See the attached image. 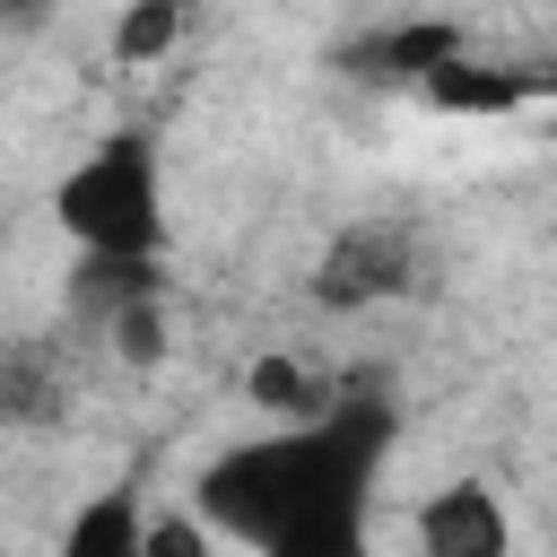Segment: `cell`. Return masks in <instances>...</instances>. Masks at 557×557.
<instances>
[{
    "instance_id": "cell-1",
    "label": "cell",
    "mask_w": 557,
    "mask_h": 557,
    "mask_svg": "<svg viewBox=\"0 0 557 557\" xmlns=\"http://www.w3.org/2000/svg\"><path fill=\"white\" fill-rule=\"evenodd\" d=\"M392 444L400 409L383 392H339L313 418L226 444L191 479V513L244 557H366Z\"/></svg>"
},
{
    "instance_id": "cell-2",
    "label": "cell",
    "mask_w": 557,
    "mask_h": 557,
    "mask_svg": "<svg viewBox=\"0 0 557 557\" xmlns=\"http://www.w3.org/2000/svg\"><path fill=\"white\" fill-rule=\"evenodd\" d=\"M52 218L78 252H165V157L157 131H104L61 183Z\"/></svg>"
},
{
    "instance_id": "cell-3",
    "label": "cell",
    "mask_w": 557,
    "mask_h": 557,
    "mask_svg": "<svg viewBox=\"0 0 557 557\" xmlns=\"http://www.w3.org/2000/svg\"><path fill=\"white\" fill-rule=\"evenodd\" d=\"M418 270H426V235L418 218H348L313 270H305V296L322 313H374L392 296H418Z\"/></svg>"
},
{
    "instance_id": "cell-4",
    "label": "cell",
    "mask_w": 557,
    "mask_h": 557,
    "mask_svg": "<svg viewBox=\"0 0 557 557\" xmlns=\"http://www.w3.org/2000/svg\"><path fill=\"white\" fill-rule=\"evenodd\" d=\"M78 400V357L61 331L0 339V426H61Z\"/></svg>"
},
{
    "instance_id": "cell-5",
    "label": "cell",
    "mask_w": 557,
    "mask_h": 557,
    "mask_svg": "<svg viewBox=\"0 0 557 557\" xmlns=\"http://www.w3.org/2000/svg\"><path fill=\"white\" fill-rule=\"evenodd\" d=\"M418 557H513V513L487 479H444L418 505Z\"/></svg>"
},
{
    "instance_id": "cell-6",
    "label": "cell",
    "mask_w": 557,
    "mask_h": 557,
    "mask_svg": "<svg viewBox=\"0 0 557 557\" xmlns=\"http://www.w3.org/2000/svg\"><path fill=\"white\" fill-rule=\"evenodd\" d=\"M453 61H461V35H453L444 17H400V26L357 35V44L339 52V70H357V78H409V87H426V78L453 70Z\"/></svg>"
},
{
    "instance_id": "cell-7",
    "label": "cell",
    "mask_w": 557,
    "mask_h": 557,
    "mask_svg": "<svg viewBox=\"0 0 557 557\" xmlns=\"http://www.w3.org/2000/svg\"><path fill=\"white\" fill-rule=\"evenodd\" d=\"M148 296H165V252H78V270H70V322H87V331H104L113 313H131Z\"/></svg>"
},
{
    "instance_id": "cell-8",
    "label": "cell",
    "mask_w": 557,
    "mask_h": 557,
    "mask_svg": "<svg viewBox=\"0 0 557 557\" xmlns=\"http://www.w3.org/2000/svg\"><path fill=\"white\" fill-rule=\"evenodd\" d=\"M52 557H148V513H139V479H113V487H96L70 522H61V540H52Z\"/></svg>"
},
{
    "instance_id": "cell-9",
    "label": "cell",
    "mask_w": 557,
    "mask_h": 557,
    "mask_svg": "<svg viewBox=\"0 0 557 557\" xmlns=\"http://www.w3.org/2000/svg\"><path fill=\"white\" fill-rule=\"evenodd\" d=\"M191 26V0H131L113 17V70H148L174 52V35Z\"/></svg>"
},
{
    "instance_id": "cell-10",
    "label": "cell",
    "mask_w": 557,
    "mask_h": 557,
    "mask_svg": "<svg viewBox=\"0 0 557 557\" xmlns=\"http://www.w3.org/2000/svg\"><path fill=\"white\" fill-rule=\"evenodd\" d=\"M244 392H252L270 418H313V409H331V400H339V392H331L322 374H305L296 357H261V366L244 374Z\"/></svg>"
},
{
    "instance_id": "cell-11",
    "label": "cell",
    "mask_w": 557,
    "mask_h": 557,
    "mask_svg": "<svg viewBox=\"0 0 557 557\" xmlns=\"http://www.w3.org/2000/svg\"><path fill=\"white\" fill-rule=\"evenodd\" d=\"M104 339H113V357H122V366H157V357H165V296H148V305H131V313H113V322H104Z\"/></svg>"
},
{
    "instance_id": "cell-12",
    "label": "cell",
    "mask_w": 557,
    "mask_h": 557,
    "mask_svg": "<svg viewBox=\"0 0 557 557\" xmlns=\"http://www.w3.org/2000/svg\"><path fill=\"white\" fill-rule=\"evenodd\" d=\"M209 522L200 513H148V557H209Z\"/></svg>"
},
{
    "instance_id": "cell-13",
    "label": "cell",
    "mask_w": 557,
    "mask_h": 557,
    "mask_svg": "<svg viewBox=\"0 0 557 557\" xmlns=\"http://www.w3.org/2000/svg\"><path fill=\"white\" fill-rule=\"evenodd\" d=\"M52 9H61V0H0V35H35Z\"/></svg>"
}]
</instances>
